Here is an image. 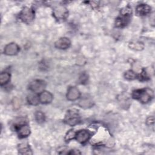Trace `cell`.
<instances>
[{
  "label": "cell",
  "instance_id": "1",
  "mask_svg": "<svg viewBox=\"0 0 155 155\" xmlns=\"http://www.w3.org/2000/svg\"><path fill=\"white\" fill-rule=\"evenodd\" d=\"M132 96L133 98L138 99L142 103H147L153 97V91L150 88L139 89L134 90Z\"/></svg>",
  "mask_w": 155,
  "mask_h": 155
},
{
  "label": "cell",
  "instance_id": "2",
  "mask_svg": "<svg viewBox=\"0 0 155 155\" xmlns=\"http://www.w3.org/2000/svg\"><path fill=\"white\" fill-rule=\"evenodd\" d=\"M131 15V8L129 7H125L122 8L120 12V15L116 19V26L117 27H123L127 25L130 19Z\"/></svg>",
  "mask_w": 155,
  "mask_h": 155
},
{
  "label": "cell",
  "instance_id": "3",
  "mask_svg": "<svg viewBox=\"0 0 155 155\" xmlns=\"http://www.w3.org/2000/svg\"><path fill=\"white\" fill-rule=\"evenodd\" d=\"M65 122L70 126H74L80 122V117L76 110L73 109L68 110L65 116Z\"/></svg>",
  "mask_w": 155,
  "mask_h": 155
},
{
  "label": "cell",
  "instance_id": "4",
  "mask_svg": "<svg viewBox=\"0 0 155 155\" xmlns=\"http://www.w3.org/2000/svg\"><path fill=\"white\" fill-rule=\"evenodd\" d=\"M35 18V12L33 9L28 7H24L19 14V18L27 24L31 22Z\"/></svg>",
  "mask_w": 155,
  "mask_h": 155
},
{
  "label": "cell",
  "instance_id": "5",
  "mask_svg": "<svg viewBox=\"0 0 155 155\" xmlns=\"http://www.w3.org/2000/svg\"><path fill=\"white\" fill-rule=\"evenodd\" d=\"M15 128L18 132L19 137L24 138L27 137L30 134V129L29 126L25 122L20 121L16 125H15Z\"/></svg>",
  "mask_w": 155,
  "mask_h": 155
},
{
  "label": "cell",
  "instance_id": "6",
  "mask_svg": "<svg viewBox=\"0 0 155 155\" xmlns=\"http://www.w3.org/2000/svg\"><path fill=\"white\" fill-rule=\"evenodd\" d=\"M46 84L45 81L40 79H36L31 81L28 85V89L36 93H40L44 91Z\"/></svg>",
  "mask_w": 155,
  "mask_h": 155
},
{
  "label": "cell",
  "instance_id": "7",
  "mask_svg": "<svg viewBox=\"0 0 155 155\" xmlns=\"http://www.w3.org/2000/svg\"><path fill=\"white\" fill-rule=\"evenodd\" d=\"M68 10L63 5H58L54 8L53 14L54 17L59 21H63L68 16Z\"/></svg>",
  "mask_w": 155,
  "mask_h": 155
},
{
  "label": "cell",
  "instance_id": "8",
  "mask_svg": "<svg viewBox=\"0 0 155 155\" xmlns=\"http://www.w3.org/2000/svg\"><path fill=\"white\" fill-rule=\"evenodd\" d=\"M91 134L88 131L86 130H81L76 132V139L81 143H86L90 138Z\"/></svg>",
  "mask_w": 155,
  "mask_h": 155
},
{
  "label": "cell",
  "instance_id": "9",
  "mask_svg": "<svg viewBox=\"0 0 155 155\" xmlns=\"http://www.w3.org/2000/svg\"><path fill=\"white\" fill-rule=\"evenodd\" d=\"M81 93L79 90L75 87H70L68 88L67 93V98L69 101H76L80 97Z\"/></svg>",
  "mask_w": 155,
  "mask_h": 155
},
{
  "label": "cell",
  "instance_id": "10",
  "mask_svg": "<svg viewBox=\"0 0 155 155\" xmlns=\"http://www.w3.org/2000/svg\"><path fill=\"white\" fill-rule=\"evenodd\" d=\"M19 50V48L18 45L12 42L10 44H8L5 47H4V54L9 56H12L17 54Z\"/></svg>",
  "mask_w": 155,
  "mask_h": 155
},
{
  "label": "cell",
  "instance_id": "11",
  "mask_svg": "<svg viewBox=\"0 0 155 155\" xmlns=\"http://www.w3.org/2000/svg\"><path fill=\"white\" fill-rule=\"evenodd\" d=\"M71 44V42L70 39L67 38L63 37L59 39L54 44L55 47L57 48L61 49V50H65L68 48Z\"/></svg>",
  "mask_w": 155,
  "mask_h": 155
},
{
  "label": "cell",
  "instance_id": "12",
  "mask_svg": "<svg viewBox=\"0 0 155 155\" xmlns=\"http://www.w3.org/2000/svg\"><path fill=\"white\" fill-rule=\"evenodd\" d=\"M151 12V7L147 4H139L136 8V12L137 15H146Z\"/></svg>",
  "mask_w": 155,
  "mask_h": 155
},
{
  "label": "cell",
  "instance_id": "13",
  "mask_svg": "<svg viewBox=\"0 0 155 155\" xmlns=\"http://www.w3.org/2000/svg\"><path fill=\"white\" fill-rule=\"evenodd\" d=\"M39 98L40 102L42 104H48L51 102L53 99V95L49 91H43L40 93Z\"/></svg>",
  "mask_w": 155,
  "mask_h": 155
},
{
  "label": "cell",
  "instance_id": "14",
  "mask_svg": "<svg viewBox=\"0 0 155 155\" xmlns=\"http://www.w3.org/2000/svg\"><path fill=\"white\" fill-rule=\"evenodd\" d=\"M93 104V102L92 101V99L90 97H88L87 96L83 97L79 102V105L83 108L91 107Z\"/></svg>",
  "mask_w": 155,
  "mask_h": 155
},
{
  "label": "cell",
  "instance_id": "15",
  "mask_svg": "<svg viewBox=\"0 0 155 155\" xmlns=\"http://www.w3.org/2000/svg\"><path fill=\"white\" fill-rule=\"evenodd\" d=\"M28 103L31 105H36L39 104V96L35 94H30L27 96Z\"/></svg>",
  "mask_w": 155,
  "mask_h": 155
},
{
  "label": "cell",
  "instance_id": "16",
  "mask_svg": "<svg viewBox=\"0 0 155 155\" xmlns=\"http://www.w3.org/2000/svg\"><path fill=\"white\" fill-rule=\"evenodd\" d=\"M129 47L131 48L133 50L140 51V50H142L143 48L144 45L141 42L131 41L129 44Z\"/></svg>",
  "mask_w": 155,
  "mask_h": 155
},
{
  "label": "cell",
  "instance_id": "17",
  "mask_svg": "<svg viewBox=\"0 0 155 155\" xmlns=\"http://www.w3.org/2000/svg\"><path fill=\"white\" fill-rule=\"evenodd\" d=\"M19 153L22 154H31V150L30 149L29 147L27 145L24 143L20 144L19 145Z\"/></svg>",
  "mask_w": 155,
  "mask_h": 155
},
{
  "label": "cell",
  "instance_id": "18",
  "mask_svg": "<svg viewBox=\"0 0 155 155\" xmlns=\"http://www.w3.org/2000/svg\"><path fill=\"white\" fill-rule=\"evenodd\" d=\"M10 79V74L8 72H2L0 75V83L1 85L6 84Z\"/></svg>",
  "mask_w": 155,
  "mask_h": 155
},
{
  "label": "cell",
  "instance_id": "19",
  "mask_svg": "<svg viewBox=\"0 0 155 155\" xmlns=\"http://www.w3.org/2000/svg\"><path fill=\"white\" fill-rule=\"evenodd\" d=\"M124 77L128 80H133L136 78L137 75L134 71L133 70H128L124 73Z\"/></svg>",
  "mask_w": 155,
  "mask_h": 155
},
{
  "label": "cell",
  "instance_id": "20",
  "mask_svg": "<svg viewBox=\"0 0 155 155\" xmlns=\"http://www.w3.org/2000/svg\"><path fill=\"white\" fill-rule=\"evenodd\" d=\"M35 119L38 123H42L45 121V115L41 111H36L35 114Z\"/></svg>",
  "mask_w": 155,
  "mask_h": 155
},
{
  "label": "cell",
  "instance_id": "21",
  "mask_svg": "<svg viewBox=\"0 0 155 155\" xmlns=\"http://www.w3.org/2000/svg\"><path fill=\"white\" fill-rule=\"evenodd\" d=\"M76 132H75L74 130H69L66 135H65V139L68 141V140H70L71 139H73L75 138L76 137Z\"/></svg>",
  "mask_w": 155,
  "mask_h": 155
},
{
  "label": "cell",
  "instance_id": "22",
  "mask_svg": "<svg viewBox=\"0 0 155 155\" xmlns=\"http://www.w3.org/2000/svg\"><path fill=\"white\" fill-rule=\"evenodd\" d=\"M147 124L148 125H151L152 124H154V117L153 116H151V117H149L147 119Z\"/></svg>",
  "mask_w": 155,
  "mask_h": 155
},
{
  "label": "cell",
  "instance_id": "23",
  "mask_svg": "<svg viewBox=\"0 0 155 155\" xmlns=\"http://www.w3.org/2000/svg\"><path fill=\"white\" fill-rule=\"evenodd\" d=\"M82 77L83 78H80V79H81V83H83L84 82H86L87 81V75L86 74H82Z\"/></svg>",
  "mask_w": 155,
  "mask_h": 155
}]
</instances>
